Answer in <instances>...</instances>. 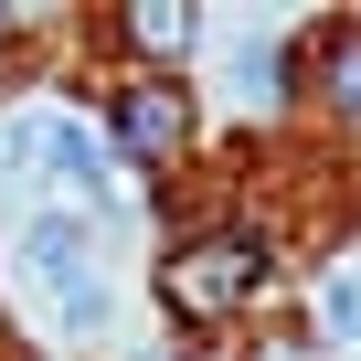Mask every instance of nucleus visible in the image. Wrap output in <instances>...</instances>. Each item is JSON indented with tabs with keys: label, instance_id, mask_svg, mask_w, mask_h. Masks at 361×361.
<instances>
[{
	"label": "nucleus",
	"instance_id": "1",
	"mask_svg": "<svg viewBox=\"0 0 361 361\" xmlns=\"http://www.w3.org/2000/svg\"><path fill=\"white\" fill-rule=\"evenodd\" d=\"M159 287H170L180 319H224V308H245V298L266 287V245H255V234H202V245H180V255L159 266Z\"/></svg>",
	"mask_w": 361,
	"mask_h": 361
},
{
	"label": "nucleus",
	"instance_id": "2",
	"mask_svg": "<svg viewBox=\"0 0 361 361\" xmlns=\"http://www.w3.org/2000/svg\"><path fill=\"white\" fill-rule=\"evenodd\" d=\"M22 266L54 287V308H64L75 329H96V319H106V298H96V234H85L75 213H43V224L22 234Z\"/></svg>",
	"mask_w": 361,
	"mask_h": 361
},
{
	"label": "nucleus",
	"instance_id": "3",
	"mask_svg": "<svg viewBox=\"0 0 361 361\" xmlns=\"http://www.w3.org/2000/svg\"><path fill=\"white\" fill-rule=\"evenodd\" d=\"M43 159H54V170L75 180L85 202H106V192H117V170H106V149H96L85 128H43Z\"/></svg>",
	"mask_w": 361,
	"mask_h": 361
},
{
	"label": "nucleus",
	"instance_id": "4",
	"mask_svg": "<svg viewBox=\"0 0 361 361\" xmlns=\"http://www.w3.org/2000/svg\"><path fill=\"white\" fill-rule=\"evenodd\" d=\"M117 117H128V138H138V149H170V138H180V96H170V85H138Z\"/></svg>",
	"mask_w": 361,
	"mask_h": 361
},
{
	"label": "nucleus",
	"instance_id": "5",
	"mask_svg": "<svg viewBox=\"0 0 361 361\" xmlns=\"http://www.w3.org/2000/svg\"><path fill=\"white\" fill-rule=\"evenodd\" d=\"M128 43L138 54H180V43H192V11H180V0H138V11H128Z\"/></svg>",
	"mask_w": 361,
	"mask_h": 361
},
{
	"label": "nucleus",
	"instance_id": "6",
	"mask_svg": "<svg viewBox=\"0 0 361 361\" xmlns=\"http://www.w3.org/2000/svg\"><path fill=\"white\" fill-rule=\"evenodd\" d=\"M319 85H329L340 106H361V32H340V43L319 54Z\"/></svg>",
	"mask_w": 361,
	"mask_h": 361
},
{
	"label": "nucleus",
	"instance_id": "7",
	"mask_svg": "<svg viewBox=\"0 0 361 361\" xmlns=\"http://www.w3.org/2000/svg\"><path fill=\"white\" fill-rule=\"evenodd\" d=\"M319 319H329L340 340H361V287H350V276H329V287H319Z\"/></svg>",
	"mask_w": 361,
	"mask_h": 361
},
{
	"label": "nucleus",
	"instance_id": "8",
	"mask_svg": "<svg viewBox=\"0 0 361 361\" xmlns=\"http://www.w3.org/2000/svg\"><path fill=\"white\" fill-rule=\"evenodd\" d=\"M255 361H308V350H298V340H266V350H255Z\"/></svg>",
	"mask_w": 361,
	"mask_h": 361
}]
</instances>
